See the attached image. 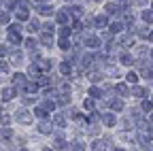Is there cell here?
I'll return each mask as SVG.
<instances>
[{
  "mask_svg": "<svg viewBox=\"0 0 153 151\" xmlns=\"http://www.w3.org/2000/svg\"><path fill=\"white\" fill-rule=\"evenodd\" d=\"M9 41H11L13 45H19V43H22V34H19V26H17V24H13V26L9 28Z\"/></svg>",
  "mask_w": 153,
  "mask_h": 151,
  "instance_id": "obj_1",
  "label": "cell"
},
{
  "mask_svg": "<svg viewBox=\"0 0 153 151\" xmlns=\"http://www.w3.org/2000/svg\"><path fill=\"white\" fill-rule=\"evenodd\" d=\"M17 119L22 121V123H28V121H30V113L24 111V109H19V111H17Z\"/></svg>",
  "mask_w": 153,
  "mask_h": 151,
  "instance_id": "obj_2",
  "label": "cell"
},
{
  "mask_svg": "<svg viewBox=\"0 0 153 151\" xmlns=\"http://www.w3.org/2000/svg\"><path fill=\"white\" fill-rule=\"evenodd\" d=\"M13 83H15L17 87H22V85H26V77H24L22 72H17L15 77H13Z\"/></svg>",
  "mask_w": 153,
  "mask_h": 151,
  "instance_id": "obj_3",
  "label": "cell"
},
{
  "mask_svg": "<svg viewBox=\"0 0 153 151\" xmlns=\"http://www.w3.org/2000/svg\"><path fill=\"white\" fill-rule=\"evenodd\" d=\"M85 45H87V47H98V45H100V39H98V36H87V39H85Z\"/></svg>",
  "mask_w": 153,
  "mask_h": 151,
  "instance_id": "obj_4",
  "label": "cell"
},
{
  "mask_svg": "<svg viewBox=\"0 0 153 151\" xmlns=\"http://www.w3.org/2000/svg\"><path fill=\"white\" fill-rule=\"evenodd\" d=\"M102 121H104V126H115V123H117V119H115V115H111V113H106V115L102 117Z\"/></svg>",
  "mask_w": 153,
  "mask_h": 151,
  "instance_id": "obj_5",
  "label": "cell"
},
{
  "mask_svg": "<svg viewBox=\"0 0 153 151\" xmlns=\"http://www.w3.org/2000/svg\"><path fill=\"white\" fill-rule=\"evenodd\" d=\"M57 22H60V26L68 24V13L66 11H60V13H57Z\"/></svg>",
  "mask_w": 153,
  "mask_h": 151,
  "instance_id": "obj_6",
  "label": "cell"
},
{
  "mask_svg": "<svg viewBox=\"0 0 153 151\" xmlns=\"http://www.w3.org/2000/svg\"><path fill=\"white\" fill-rule=\"evenodd\" d=\"M13 98H15V89H13V87L2 91V100H13Z\"/></svg>",
  "mask_w": 153,
  "mask_h": 151,
  "instance_id": "obj_7",
  "label": "cell"
},
{
  "mask_svg": "<svg viewBox=\"0 0 153 151\" xmlns=\"http://www.w3.org/2000/svg\"><path fill=\"white\" fill-rule=\"evenodd\" d=\"M17 19H28V7H22L17 11Z\"/></svg>",
  "mask_w": 153,
  "mask_h": 151,
  "instance_id": "obj_8",
  "label": "cell"
},
{
  "mask_svg": "<svg viewBox=\"0 0 153 151\" xmlns=\"http://www.w3.org/2000/svg\"><path fill=\"white\" fill-rule=\"evenodd\" d=\"M96 26H98V28H104L106 26V17L104 15H98V17H96V22H94Z\"/></svg>",
  "mask_w": 153,
  "mask_h": 151,
  "instance_id": "obj_9",
  "label": "cell"
},
{
  "mask_svg": "<svg viewBox=\"0 0 153 151\" xmlns=\"http://www.w3.org/2000/svg\"><path fill=\"white\" fill-rule=\"evenodd\" d=\"M11 136H13V132H11L9 128H4L2 132H0V138H2V141H7V143H9V138H11Z\"/></svg>",
  "mask_w": 153,
  "mask_h": 151,
  "instance_id": "obj_10",
  "label": "cell"
},
{
  "mask_svg": "<svg viewBox=\"0 0 153 151\" xmlns=\"http://www.w3.org/2000/svg\"><path fill=\"white\" fill-rule=\"evenodd\" d=\"M91 149H94V151H104V149H106V145H104L102 141H96V143L91 145Z\"/></svg>",
  "mask_w": 153,
  "mask_h": 151,
  "instance_id": "obj_11",
  "label": "cell"
},
{
  "mask_svg": "<svg viewBox=\"0 0 153 151\" xmlns=\"http://www.w3.org/2000/svg\"><path fill=\"white\" fill-rule=\"evenodd\" d=\"M34 115H36V117H41V119H43V117L47 115V111H45L43 106H36V109H34Z\"/></svg>",
  "mask_w": 153,
  "mask_h": 151,
  "instance_id": "obj_12",
  "label": "cell"
},
{
  "mask_svg": "<svg viewBox=\"0 0 153 151\" xmlns=\"http://www.w3.org/2000/svg\"><path fill=\"white\" fill-rule=\"evenodd\" d=\"M36 9H38V11H41V13H43V15H49V13H51V11H53V9H51V7H49V4H45V7H43V4H38V7H36Z\"/></svg>",
  "mask_w": 153,
  "mask_h": 151,
  "instance_id": "obj_13",
  "label": "cell"
},
{
  "mask_svg": "<svg viewBox=\"0 0 153 151\" xmlns=\"http://www.w3.org/2000/svg\"><path fill=\"white\" fill-rule=\"evenodd\" d=\"M9 19H11L9 13L7 11H0V24H9Z\"/></svg>",
  "mask_w": 153,
  "mask_h": 151,
  "instance_id": "obj_14",
  "label": "cell"
},
{
  "mask_svg": "<svg viewBox=\"0 0 153 151\" xmlns=\"http://www.w3.org/2000/svg\"><path fill=\"white\" fill-rule=\"evenodd\" d=\"M38 130H41V132H49V130H51L49 121H41V123H38Z\"/></svg>",
  "mask_w": 153,
  "mask_h": 151,
  "instance_id": "obj_15",
  "label": "cell"
},
{
  "mask_svg": "<svg viewBox=\"0 0 153 151\" xmlns=\"http://www.w3.org/2000/svg\"><path fill=\"white\" fill-rule=\"evenodd\" d=\"M60 70H62V74H70V64H68V62L60 64Z\"/></svg>",
  "mask_w": 153,
  "mask_h": 151,
  "instance_id": "obj_16",
  "label": "cell"
},
{
  "mask_svg": "<svg viewBox=\"0 0 153 151\" xmlns=\"http://www.w3.org/2000/svg\"><path fill=\"white\" fill-rule=\"evenodd\" d=\"M115 89H117V91L121 94V96H126V94H128V85H123V83H121V85H117Z\"/></svg>",
  "mask_w": 153,
  "mask_h": 151,
  "instance_id": "obj_17",
  "label": "cell"
},
{
  "mask_svg": "<svg viewBox=\"0 0 153 151\" xmlns=\"http://www.w3.org/2000/svg\"><path fill=\"white\" fill-rule=\"evenodd\" d=\"M43 109H45V111H53L55 106H53V102H51V100H45V102H43Z\"/></svg>",
  "mask_w": 153,
  "mask_h": 151,
  "instance_id": "obj_18",
  "label": "cell"
},
{
  "mask_svg": "<svg viewBox=\"0 0 153 151\" xmlns=\"http://www.w3.org/2000/svg\"><path fill=\"white\" fill-rule=\"evenodd\" d=\"M113 109H115V111H121V109H123V102H121V100H113Z\"/></svg>",
  "mask_w": 153,
  "mask_h": 151,
  "instance_id": "obj_19",
  "label": "cell"
},
{
  "mask_svg": "<svg viewBox=\"0 0 153 151\" xmlns=\"http://www.w3.org/2000/svg\"><path fill=\"white\" fill-rule=\"evenodd\" d=\"M38 85H41V87H47V85H49V79H47V77H41V79H38Z\"/></svg>",
  "mask_w": 153,
  "mask_h": 151,
  "instance_id": "obj_20",
  "label": "cell"
},
{
  "mask_svg": "<svg viewBox=\"0 0 153 151\" xmlns=\"http://www.w3.org/2000/svg\"><path fill=\"white\" fill-rule=\"evenodd\" d=\"M30 77H38V66H30Z\"/></svg>",
  "mask_w": 153,
  "mask_h": 151,
  "instance_id": "obj_21",
  "label": "cell"
},
{
  "mask_svg": "<svg viewBox=\"0 0 153 151\" xmlns=\"http://www.w3.org/2000/svg\"><path fill=\"white\" fill-rule=\"evenodd\" d=\"M134 96H145V89L143 87H134Z\"/></svg>",
  "mask_w": 153,
  "mask_h": 151,
  "instance_id": "obj_22",
  "label": "cell"
},
{
  "mask_svg": "<svg viewBox=\"0 0 153 151\" xmlns=\"http://www.w3.org/2000/svg\"><path fill=\"white\" fill-rule=\"evenodd\" d=\"M49 66H51V64H49L47 60H45V62H41V64H38V68H43V70H49Z\"/></svg>",
  "mask_w": 153,
  "mask_h": 151,
  "instance_id": "obj_23",
  "label": "cell"
},
{
  "mask_svg": "<svg viewBox=\"0 0 153 151\" xmlns=\"http://www.w3.org/2000/svg\"><path fill=\"white\" fill-rule=\"evenodd\" d=\"M26 47H28V49H34V47H36V43H34L32 39H28V41H26Z\"/></svg>",
  "mask_w": 153,
  "mask_h": 151,
  "instance_id": "obj_24",
  "label": "cell"
},
{
  "mask_svg": "<svg viewBox=\"0 0 153 151\" xmlns=\"http://www.w3.org/2000/svg\"><path fill=\"white\" fill-rule=\"evenodd\" d=\"M60 47H62V49H68V47H70V43H68L66 39H62V41H60Z\"/></svg>",
  "mask_w": 153,
  "mask_h": 151,
  "instance_id": "obj_25",
  "label": "cell"
},
{
  "mask_svg": "<svg viewBox=\"0 0 153 151\" xmlns=\"http://www.w3.org/2000/svg\"><path fill=\"white\" fill-rule=\"evenodd\" d=\"M28 91H30V94H34V91H38V85H34V83H30V85H28Z\"/></svg>",
  "mask_w": 153,
  "mask_h": 151,
  "instance_id": "obj_26",
  "label": "cell"
},
{
  "mask_svg": "<svg viewBox=\"0 0 153 151\" xmlns=\"http://www.w3.org/2000/svg\"><path fill=\"white\" fill-rule=\"evenodd\" d=\"M140 106H143V111H145V113H149V111H151V102H143Z\"/></svg>",
  "mask_w": 153,
  "mask_h": 151,
  "instance_id": "obj_27",
  "label": "cell"
},
{
  "mask_svg": "<svg viewBox=\"0 0 153 151\" xmlns=\"http://www.w3.org/2000/svg\"><path fill=\"white\" fill-rule=\"evenodd\" d=\"M143 19H149V22H151V19H153V13H151V11H147V13H143Z\"/></svg>",
  "mask_w": 153,
  "mask_h": 151,
  "instance_id": "obj_28",
  "label": "cell"
},
{
  "mask_svg": "<svg viewBox=\"0 0 153 151\" xmlns=\"http://www.w3.org/2000/svg\"><path fill=\"white\" fill-rule=\"evenodd\" d=\"M55 147H60V149H64V147H66V143H64L62 138H57V141H55Z\"/></svg>",
  "mask_w": 153,
  "mask_h": 151,
  "instance_id": "obj_29",
  "label": "cell"
},
{
  "mask_svg": "<svg viewBox=\"0 0 153 151\" xmlns=\"http://www.w3.org/2000/svg\"><path fill=\"white\" fill-rule=\"evenodd\" d=\"M128 81H130V83H136L138 79H136V74H132V72H130V74H128Z\"/></svg>",
  "mask_w": 153,
  "mask_h": 151,
  "instance_id": "obj_30",
  "label": "cell"
},
{
  "mask_svg": "<svg viewBox=\"0 0 153 151\" xmlns=\"http://www.w3.org/2000/svg\"><path fill=\"white\" fill-rule=\"evenodd\" d=\"M89 94H91V96H100V89H98V87H91Z\"/></svg>",
  "mask_w": 153,
  "mask_h": 151,
  "instance_id": "obj_31",
  "label": "cell"
},
{
  "mask_svg": "<svg viewBox=\"0 0 153 151\" xmlns=\"http://www.w3.org/2000/svg\"><path fill=\"white\" fill-rule=\"evenodd\" d=\"M111 30H113V32H119V30H121V24H113Z\"/></svg>",
  "mask_w": 153,
  "mask_h": 151,
  "instance_id": "obj_32",
  "label": "cell"
},
{
  "mask_svg": "<svg viewBox=\"0 0 153 151\" xmlns=\"http://www.w3.org/2000/svg\"><path fill=\"white\" fill-rule=\"evenodd\" d=\"M72 151H83V145H81V143H76V145H72Z\"/></svg>",
  "mask_w": 153,
  "mask_h": 151,
  "instance_id": "obj_33",
  "label": "cell"
},
{
  "mask_svg": "<svg viewBox=\"0 0 153 151\" xmlns=\"http://www.w3.org/2000/svg\"><path fill=\"white\" fill-rule=\"evenodd\" d=\"M121 62H123V64H130V62H132V58H130V55H123Z\"/></svg>",
  "mask_w": 153,
  "mask_h": 151,
  "instance_id": "obj_34",
  "label": "cell"
},
{
  "mask_svg": "<svg viewBox=\"0 0 153 151\" xmlns=\"http://www.w3.org/2000/svg\"><path fill=\"white\" fill-rule=\"evenodd\" d=\"M2 55H7V47H4V45H0V58H2Z\"/></svg>",
  "mask_w": 153,
  "mask_h": 151,
  "instance_id": "obj_35",
  "label": "cell"
},
{
  "mask_svg": "<svg viewBox=\"0 0 153 151\" xmlns=\"http://www.w3.org/2000/svg\"><path fill=\"white\" fill-rule=\"evenodd\" d=\"M60 34H62V36H68V34H70V30H68V28H62V30H60Z\"/></svg>",
  "mask_w": 153,
  "mask_h": 151,
  "instance_id": "obj_36",
  "label": "cell"
},
{
  "mask_svg": "<svg viewBox=\"0 0 153 151\" xmlns=\"http://www.w3.org/2000/svg\"><path fill=\"white\" fill-rule=\"evenodd\" d=\"M85 109H94V102H91V100H89V98H87V100H85Z\"/></svg>",
  "mask_w": 153,
  "mask_h": 151,
  "instance_id": "obj_37",
  "label": "cell"
},
{
  "mask_svg": "<svg viewBox=\"0 0 153 151\" xmlns=\"http://www.w3.org/2000/svg\"><path fill=\"white\" fill-rule=\"evenodd\" d=\"M72 13L74 15H81V7H72Z\"/></svg>",
  "mask_w": 153,
  "mask_h": 151,
  "instance_id": "obj_38",
  "label": "cell"
},
{
  "mask_svg": "<svg viewBox=\"0 0 153 151\" xmlns=\"http://www.w3.org/2000/svg\"><path fill=\"white\" fill-rule=\"evenodd\" d=\"M0 70H9V64L7 62H0Z\"/></svg>",
  "mask_w": 153,
  "mask_h": 151,
  "instance_id": "obj_39",
  "label": "cell"
},
{
  "mask_svg": "<svg viewBox=\"0 0 153 151\" xmlns=\"http://www.w3.org/2000/svg\"><path fill=\"white\" fill-rule=\"evenodd\" d=\"M149 41H153V32H151V34H149Z\"/></svg>",
  "mask_w": 153,
  "mask_h": 151,
  "instance_id": "obj_40",
  "label": "cell"
},
{
  "mask_svg": "<svg viewBox=\"0 0 153 151\" xmlns=\"http://www.w3.org/2000/svg\"><path fill=\"white\" fill-rule=\"evenodd\" d=\"M43 151H51V149H43Z\"/></svg>",
  "mask_w": 153,
  "mask_h": 151,
  "instance_id": "obj_41",
  "label": "cell"
},
{
  "mask_svg": "<svg viewBox=\"0 0 153 151\" xmlns=\"http://www.w3.org/2000/svg\"><path fill=\"white\" fill-rule=\"evenodd\" d=\"M117 151H121V149H117Z\"/></svg>",
  "mask_w": 153,
  "mask_h": 151,
  "instance_id": "obj_42",
  "label": "cell"
},
{
  "mask_svg": "<svg viewBox=\"0 0 153 151\" xmlns=\"http://www.w3.org/2000/svg\"><path fill=\"white\" fill-rule=\"evenodd\" d=\"M151 119H153V115H151Z\"/></svg>",
  "mask_w": 153,
  "mask_h": 151,
  "instance_id": "obj_43",
  "label": "cell"
},
{
  "mask_svg": "<svg viewBox=\"0 0 153 151\" xmlns=\"http://www.w3.org/2000/svg\"><path fill=\"white\" fill-rule=\"evenodd\" d=\"M151 58H153V55H151Z\"/></svg>",
  "mask_w": 153,
  "mask_h": 151,
  "instance_id": "obj_44",
  "label": "cell"
},
{
  "mask_svg": "<svg viewBox=\"0 0 153 151\" xmlns=\"http://www.w3.org/2000/svg\"><path fill=\"white\" fill-rule=\"evenodd\" d=\"M22 151H24V149H22Z\"/></svg>",
  "mask_w": 153,
  "mask_h": 151,
  "instance_id": "obj_45",
  "label": "cell"
}]
</instances>
